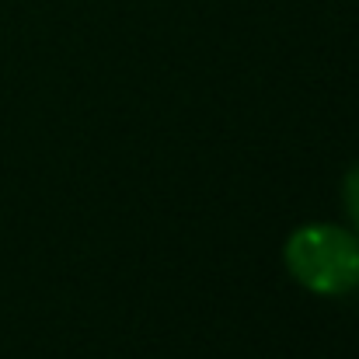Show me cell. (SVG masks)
Wrapping results in <instances>:
<instances>
[{
	"mask_svg": "<svg viewBox=\"0 0 359 359\" xmlns=\"http://www.w3.org/2000/svg\"><path fill=\"white\" fill-rule=\"evenodd\" d=\"M346 206H349V213H353L356 238H359V168L349 171V178H346Z\"/></svg>",
	"mask_w": 359,
	"mask_h": 359,
	"instance_id": "2",
	"label": "cell"
},
{
	"mask_svg": "<svg viewBox=\"0 0 359 359\" xmlns=\"http://www.w3.org/2000/svg\"><path fill=\"white\" fill-rule=\"evenodd\" d=\"M286 265L311 293L342 297L359 286V238L335 224H311L286 241Z\"/></svg>",
	"mask_w": 359,
	"mask_h": 359,
	"instance_id": "1",
	"label": "cell"
}]
</instances>
